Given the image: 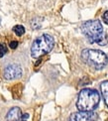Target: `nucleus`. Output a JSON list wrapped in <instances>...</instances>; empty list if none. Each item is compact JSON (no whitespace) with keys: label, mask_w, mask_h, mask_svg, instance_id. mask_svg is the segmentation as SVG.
Instances as JSON below:
<instances>
[{"label":"nucleus","mask_w":108,"mask_h":121,"mask_svg":"<svg viewBox=\"0 0 108 121\" xmlns=\"http://www.w3.org/2000/svg\"><path fill=\"white\" fill-rule=\"evenodd\" d=\"M13 32L17 35V36H22L25 33V28L22 25H16V26L13 27Z\"/></svg>","instance_id":"nucleus-10"},{"label":"nucleus","mask_w":108,"mask_h":121,"mask_svg":"<svg viewBox=\"0 0 108 121\" xmlns=\"http://www.w3.org/2000/svg\"><path fill=\"white\" fill-rule=\"evenodd\" d=\"M9 46H10V48H11V49L15 50L18 47V42L17 41H11V42H10V44H9Z\"/></svg>","instance_id":"nucleus-12"},{"label":"nucleus","mask_w":108,"mask_h":121,"mask_svg":"<svg viewBox=\"0 0 108 121\" xmlns=\"http://www.w3.org/2000/svg\"><path fill=\"white\" fill-rule=\"evenodd\" d=\"M0 22H1V18H0Z\"/></svg>","instance_id":"nucleus-15"},{"label":"nucleus","mask_w":108,"mask_h":121,"mask_svg":"<svg viewBox=\"0 0 108 121\" xmlns=\"http://www.w3.org/2000/svg\"><path fill=\"white\" fill-rule=\"evenodd\" d=\"M54 46V38L49 34H44L33 42L31 47V56L35 59H39L50 53L53 50Z\"/></svg>","instance_id":"nucleus-4"},{"label":"nucleus","mask_w":108,"mask_h":121,"mask_svg":"<svg viewBox=\"0 0 108 121\" xmlns=\"http://www.w3.org/2000/svg\"><path fill=\"white\" fill-rule=\"evenodd\" d=\"M81 30L90 43L98 44L100 46H105L108 44V37L104 33L99 20H89L83 22L81 25Z\"/></svg>","instance_id":"nucleus-1"},{"label":"nucleus","mask_w":108,"mask_h":121,"mask_svg":"<svg viewBox=\"0 0 108 121\" xmlns=\"http://www.w3.org/2000/svg\"><path fill=\"white\" fill-rule=\"evenodd\" d=\"M28 117H29V114H28V113H25V114H23V117H22V121H27Z\"/></svg>","instance_id":"nucleus-14"},{"label":"nucleus","mask_w":108,"mask_h":121,"mask_svg":"<svg viewBox=\"0 0 108 121\" xmlns=\"http://www.w3.org/2000/svg\"><path fill=\"white\" fill-rule=\"evenodd\" d=\"M7 53V47L3 43H0V58H2Z\"/></svg>","instance_id":"nucleus-11"},{"label":"nucleus","mask_w":108,"mask_h":121,"mask_svg":"<svg viewBox=\"0 0 108 121\" xmlns=\"http://www.w3.org/2000/svg\"><path fill=\"white\" fill-rule=\"evenodd\" d=\"M102 18H103V21H104L106 24H108V11H106V12L103 14Z\"/></svg>","instance_id":"nucleus-13"},{"label":"nucleus","mask_w":108,"mask_h":121,"mask_svg":"<svg viewBox=\"0 0 108 121\" xmlns=\"http://www.w3.org/2000/svg\"><path fill=\"white\" fill-rule=\"evenodd\" d=\"M100 102V95L96 89L83 88L79 92L76 107L79 111H93Z\"/></svg>","instance_id":"nucleus-2"},{"label":"nucleus","mask_w":108,"mask_h":121,"mask_svg":"<svg viewBox=\"0 0 108 121\" xmlns=\"http://www.w3.org/2000/svg\"><path fill=\"white\" fill-rule=\"evenodd\" d=\"M100 90L102 97L104 99V102L106 104V106L108 107V80H104L100 83Z\"/></svg>","instance_id":"nucleus-8"},{"label":"nucleus","mask_w":108,"mask_h":121,"mask_svg":"<svg viewBox=\"0 0 108 121\" xmlns=\"http://www.w3.org/2000/svg\"><path fill=\"white\" fill-rule=\"evenodd\" d=\"M23 113L19 107H12L6 115V121H22Z\"/></svg>","instance_id":"nucleus-7"},{"label":"nucleus","mask_w":108,"mask_h":121,"mask_svg":"<svg viewBox=\"0 0 108 121\" xmlns=\"http://www.w3.org/2000/svg\"><path fill=\"white\" fill-rule=\"evenodd\" d=\"M22 86L23 85L21 83H18L12 87V94H13L14 98H20V96H21V94H22V90H23Z\"/></svg>","instance_id":"nucleus-9"},{"label":"nucleus","mask_w":108,"mask_h":121,"mask_svg":"<svg viewBox=\"0 0 108 121\" xmlns=\"http://www.w3.org/2000/svg\"><path fill=\"white\" fill-rule=\"evenodd\" d=\"M22 68L17 64H10L6 68L4 69L3 75L4 78L7 80H12V79H17L22 77Z\"/></svg>","instance_id":"nucleus-5"},{"label":"nucleus","mask_w":108,"mask_h":121,"mask_svg":"<svg viewBox=\"0 0 108 121\" xmlns=\"http://www.w3.org/2000/svg\"><path fill=\"white\" fill-rule=\"evenodd\" d=\"M81 59L83 62L95 69H101L108 64V58L106 54L100 50L84 49L81 52Z\"/></svg>","instance_id":"nucleus-3"},{"label":"nucleus","mask_w":108,"mask_h":121,"mask_svg":"<svg viewBox=\"0 0 108 121\" xmlns=\"http://www.w3.org/2000/svg\"><path fill=\"white\" fill-rule=\"evenodd\" d=\"M97 119L98 115L93 111H78L71 114L69 121H96Z\"/></svg>","instance_id":"nucleus-6"}]
</instances>
